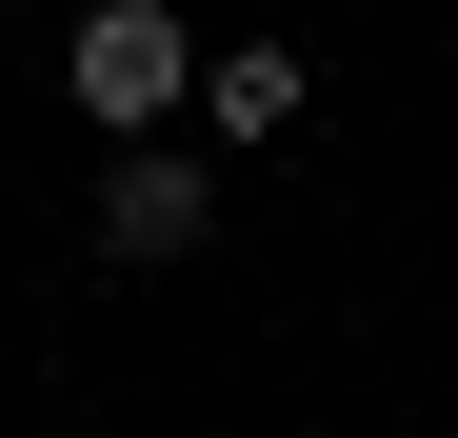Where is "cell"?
Segmentation results:
<instances>
[{
    "mask_svg": "<svg viewBox=\"0 0 458 438\" xmlns=\"http://www.w3.org/2000/svg\"><path fill=\"white\" fill-rule=\"evenodd\" d=\"M199 240H219V180L180 160V139H120V160H100V259L160 279V259H199Z\"/></svg>",
    "mask_w": 458,
    "mask_h": 438,
    "instance_id": "7a4b0ae2",
    "label": "cell"
},
{
    "mask_svg": "<svg viewBox=\"0 0 458 438\" xmlns=\"http://www.w3.org/2000/svg\"><path fill=\"white\" fill-rule=\"evenodd\" d=\"M299 100H319V60H299V40H219V80H199L219 139H299Z\"/></svg>",
    "mask_w": 458,
    "mask_h": 438,
    "instance_id": "3957f363",
    "label": "cell"
},
{
    "mask_svg": "<svg viewBox=\"0 0 458 438\" xmlns=\"http://www.w3.org/2000/svg\"><path fill=\"white\" fill-rule=\"evenodd\" d=\"M199 80H219V60L180 40V0H81V40H60V100H81L100 139H180Z\"/></svg>",
    "mask_w": 458,
    "mask_h": 438,
    "instance_id": "6da1fadb",
    "label": "cell"
}]
</instances>
